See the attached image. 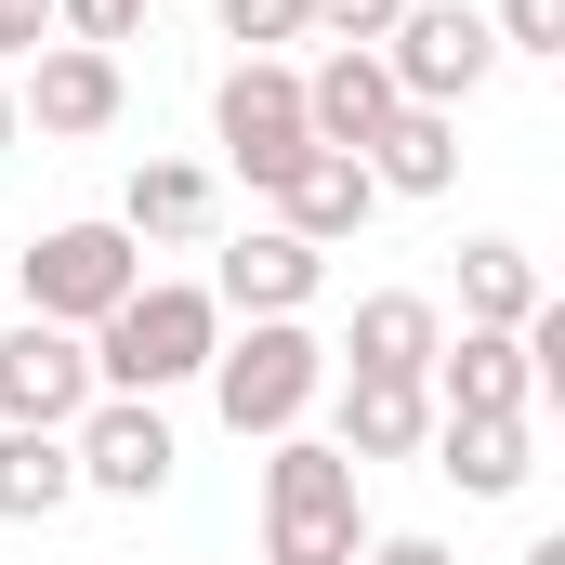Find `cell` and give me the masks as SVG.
Listing matches in <instances>:
<instances>
[{"instance_id": "obj_20", "label": "cell", "mask_w": 565, "mask_h": 565, "mask_svg": "<svg viewBox=\"0 0 565 565\" xmlns=\"http://www.w3.org/2000/svg\"><path fill=\"white\" fill-rule=\"evenodd\" d=\"M211 224V171H184V158H145L132 198H119V237H198Z\"/></svg>"}, {"instance_id": "obj_4", "label": "cell", "mask_w": 565, "mask_h": 565, "mask_svg": "<svg viewBox=\"0 0 565 565\" xmlns=\"http://www.w3.org/2000/svg\"><path fill=\"white\" fill-rule=\"evenodd\" d=\"M264 553H289V565H355V460H342V447L277 434V460H264Z\"/></svg>"}, {"instance_id": "obj_28", "label": "cell", "mask_w": 565, "mask_h": 565, "mask_svg": "<svg viewBox=\"0 0 565 565\" xmlns=\"http://www.w3.org/2000/svg\"><path fill=\"white\" fill-rule=\"evenodd\" d=\"M264 565H289V553H264Z\"/></svg>"}, {"instance_id": "obj_19", "label": "cell", "mask_w": 565, "mask_h": 565, "mask_svg": "<svg viewBox=\"0 0 565 565\" xmlns=\"http://www.w3.org/2000/svg\"><path fill=\"white\" fill-rule=\"evenodd\" d=\"M460 316H473V329H526V316H540V264H526L513 237H473V250H460Z\"/></svg>"}, {"instance_id": "obj_24", "label": "cell", "mask_w": 565, "mask_h": 565, "mask_svg": "<svg viewBox=\"0 0 565 565\" xmlns=\"http://www.w3.org/2000/svg\"><path fill=\"white\" fill-rule=\"evenodd\" d=\"M395 13H408V0H316V26H329L342 53H382V40H395Z\"/></svg>"}, {"instance_id": "obj_15", "label": "cell", "mask_w": 565, "mask_h": 565, "mask_svg": "<svg viewBox=\"0 0 565 565\" xmlns=\"http://www.w3.org/2000/svg\"><path fill=\"white\" fill-rule=\"evenodd\" d=\"M434 342H447V316H434L422 289H369V302H355V342H342V355H355L369 382H422V369H434Z\"/></svg>"}, {"instance_id": "obj_13", "label": "cell", "mask_w": 565, "mask_h": 565, "mask_svg": "<svg viewBox=\"0 0 565 565\" xmlns=\"http://www.w3.org/2000/svg\"><path fill=\"white\" fill-rule=\"evenodd\" d=\"M382 119H395V66H382V53H329V66L302 79V132H316V145L369 158V145H382Z\"/></svg>"}, {"instance_id": "obj_5", "label": "cell", "mask_w": 565, "mask_h": 565, "mask_svg": "<svg viewBox=\"0 0 565 565\" xmlns=\"http://www.w3.org/2000/svg\"><path fill=\"white\" fill-rule=\"evenodd\" d=\"M382 66H395V106H447V119H460V93L500 66V40H487V13H460V0H408L395 40H382Z\"/></svg>"}, {"instance_id": "obj_16", "label": "cell", "mask_w": 565, "mask_h": 565, "mask_svg": "<svg viewBox=\"0 0 565 565\" xmlns=\"http://www.w3.org/2000/svg\"><path fill=\"white\" fill-rule=\"evenodd\" d=\"M422 434H434V395H422V382H369V369L342 382V434H329V447H342L355 473H369V460H408Z\"/></svg>"}, {"instance_id": "obj_12", "label": "cell", "mask_w": 565, "mask_h": 565, "mask_svg": "<svg viewBox=\"0 0 565 565\" xmlns=\"http://www.w3.org/2000/svg\"><path fill=\"white\" fill-rule=\"evenodd\" d=\"M26 119H40V132H106V119H119V53H79V40H40V53H26Z\"/></svg>"}, {"instance_id": "obj_6", "label": "cell", "mask_w": 565, "mask_h": 565, "mask_svg": "<svg viewBox=\"0 0 565 565\" xmlns=\"http://www.w3.org/2000/svg\"><path fill=\"white\" fill-rule=\"evenodd\" d=\"M211 132H224V158L277 198V171L316 145V132H302V79H289L277 53H237V66H224V93H211Z\"/></svg>"}, {"instance_id": "obj_23", "label": "cell", "mask_w": 565, "mask_h": 565, "mask_svg": "<svg viewBox=\"0 0 565 565\" xmlns=\"http://www.w3.org/2000/svg\"><path fill=\"white\" fill-rule=\"evenodd\" d=\"M487 40H500V53H565V0H500Z\"/></svg>"}, {"instance_id": "obj_8", "label": "cell", "mask_w": 565, "mask_h": 565, "mask_svg": "<svg viewBox=\"0 0 565 565\" xmlns=\"http://www.w3.org/2000/svg\"><path fill=\"white\" fill-rule=\"evenodd\" d=\"M79 408H93V342L79 329H40V316L0 329V422L13 434H66Z\"/></svg>"}, {"instance_id": "obj_26", "label": "cell", "mask_w": 565, "mask_h": 565, "mask_svg": "<svg viewBox=\"0 0 565 565\" xmlns=\"http://www.w3.org/2000/svg\"><path fill=\"white\" fill-rule=\"evenodd\" d=\"M369 565H447V553H434V540H382Z\"/></svg>"}, {"instance_id": "obj_2", "label": "cell", "mask_w": 565, "mask_h": 565, "mask_svg": "<svg viewBox=\"0 0 565 565\" xmlns=\"http://www.w3.org/2000/svg\"><path fill=\"white\" fill-rule=\"evenodd\" d=\"M211 342H224V302H211V289L145 277L132 302L93 329V395H171V382L211 369Z\"/></svg>"}, {"instance_id": "obj_18", "label": "cell", "mask_w": 565, "mask_h": 565, "mask_svg": "<svg viewBox=\"0 0 565 565\" xmlns=\"http://www.w3.org/2000/svg\"><path fill=\"white\" fill-rule=\"evenodd\" d=\"M66 500H79L66 434H13L0 422V526H40V513H66Z\"/></svg>"}, {"instance_id": "obj_21", "label": "cell", "mask_w": 565, "mask_h": 565, "mask_svg": "<svg viewBox=\"0 0 565 565\" xmlns=\"http://www.w3.org/2000/svg\"><path fill=\"white\" fill-rule=\"evenodd\" d=\"M224 40L277 53V40H316V0H224Z\"/></svg>"}, {"instance_id": "obj_17", "label": "cell", "mask_w": 565, "mask_h": 565, "mask_svg": "<svg viewBox=\"0 0 565 565\" xmlns=\"http://www.w3.org/2000/svg\"><path fill=\"white\" fill-rule=\"evenodd\" d=\"M434 473H447L460 500H513V487L540 473V447H526V422H447L434 434Z\"/></svg>"}, {"instance_id": "obj_29", "label": "cell", "mask_w": 565, "mask_h": 565, "mask_svg": "<svg viewBox=\"0 0 565 565\" xmlns=\"http://www.w3.org/2000/svg\"><path fill=\"white\" fill-rule=\"evenodd\" d=\"M0 264H13V250H0Z\"/></svg>"}, {"instance_id": "obj_3", "label": "cell", "mask_w": 565, "mask_h": 565, "mask_svg": "<svg viewBox=\"0 0 565 565\" xmlns=\"http://www.w3.org/2000/svg\"><path fill=\"white\" fill-rule=\"evenodd\" d=\"M13 289H26L40 329H106L145 289V237H119V224H53L40 250H13Z\"/></svg>"}, {"instance_id": "obj_9", "label": "cell", "mask_w": 565, "mask_h": 565, "mask_svg": "<svg viewBox=\"0 0 565 565\" xmlns=\"http://www.w3.org/2000/svg\"><path fill=\"white\" fill-rule=\"evenodd\" d=\"M422 395H447V422H526L540 369H526V342H513V329H460V342H434Z\"/></svg>"}, {"instance_id": "obj_22", "label": "cell", "mask_w": 565, "mask_h": 565, "mask_svg": "<svg viewBox=\"0 0 565 565\" xmlns=\"http://www.w3.org/2000/svg\"><path fill=\"white\" fill-rule=\"evenodd\" d=\"M53 26H66L79 53H119V40L145 26V0H53Z\"/></svg>"}, {"instance_id": "obj_1", "label": "cell", "mask_w": 565, "mask_h": 565, "mask_svg": "<svg viewBox=\"0 0 565 565\" xmlns=\"http://www.w3.org/2000/svg\"><path fill=\"white\" fill-rule=\"evenodd\" d=\"M198 382H211L224 434H264V447H277V434H302V408L329 395V342H316L302 316H250L237 342H211Z\"/></svg>"}, {"instance_id": "obj_10", "label": "cell", "mask_w": 565, "mask_h": 565, "mask_svg": "<svg viewBox=\"0 0 565 565\" xmlns=\"http://www.w3.org/2000/svg\"><path fill=\"white\" fill-rule=\"evenodd\" d=\"M369 211H382V184H369V158H342V145H302V158L277 171V224L302 237V250H342Z\"/></svg>"}, {"instance_id": "obj_14", "label": "cell", "mask_w": 565, "mask_h": 565, "mask_svg": "<svg viewBox=\"0 0 565 565\" xmlns=\"http://www.w3.org/2000/svg\"><path fill=\"white\" fill-rule=\"evenodd\" d=\"M369 184H382V198H447V184H460V119H447V106H395L382 145H369Z\"/></svg>"}, {"instance_id": "obj_27", "label": "cell", "mask_w": 565, "mask_h": 565, "mask_svg": "<svg viewBox=\"0 0 565 565\" xmlns=\"http://www.w3.org/2000/svg\"><path fill=\"white\" fill-rule=\"evenodd\" d=\"M0 145H13V93H0Z\"/></svg>"}, {"instance_id": "obj_7", "label": "cell", "mask_w": 565, "mask_h": 565, "mask_svg": "<svg viewBox=\"0 0 565 565\" xmlns=\"http://www.w3.org/2000/svg\"><path fill=\"white\" fill-rule=\"evenodd\" d=\"M66 460H79V487H106V500H158L184 447L158 422V395H93V408L66 422Z\"/></svg>"}, {"instance_id": "obj_25", "label": "cell", "mask_w": 565, "mask_h": 565, "mask_svg": "<svg viewBox=\"0 0 565 565\" xmlns=\"http://www.w3.org/2000/svg\"><path fill=\"white\" fill-rule=\"evenodd\" d=\"M40 40H53V0H0V53H13V66H26V53H40Z\"/></svg>"}, {"instance_id": "obj_11", "label": "cell", "mask_w": 565, "mask_h": 565, "mask_svg": "<svg viewBox=\"0 0 565 565\" xmlns=\"http://www.w3.org/2000/svg\"><path fill=\"white\" fill-rule=\"evenodd\" d=\"M316 277H329V250H302L289 224H250V237L224 250L211 302H224V316H302V302H316Z\"/></svg>"}]
</instances>
